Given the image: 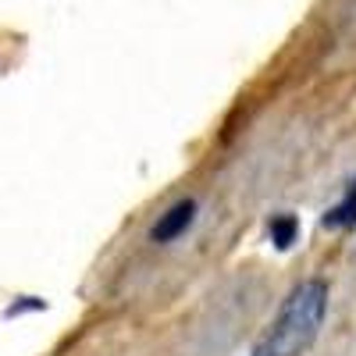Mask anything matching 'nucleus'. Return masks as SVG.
<instances>
[{
    "label": "nucleus",
    "instance_id": "39448f33",
    "mask_svg": "<svg viewBox=\"0 0 356 356\" xmlns=\"http://www.w3.org/2000/svg\"><path fill=\"white\" fill-rule=\"evenodd\" d=\"M47 310V300L43 296H15V300L4 307V321H15V317H25V314H43Z\"/></svg>",
    "mask_w": 356,
    "mask_h": 356
},
{
    "label": "nucleus",
    "instance_id": "f257e3e1",
    "mask_svg": "<svg viewBox=\"0 0 356 356\" xmlns=\"http://www.w3.org/2000/svg\"><path fill=\"white\" fill-rule=\"evenodd\" d=\"M328 317V282L310 278L289 292L278 317L271 321L267 335L250 349V356H300L321 335V324Z\"/></svg>",
    "mask_w": 356,
    "mask_h": 356
},
{
    "label": "nucleus",
    "instance_id": "7ed1b4c3",
    "mask_svg": "<svg viewBox=\"0 0 356 356\" xmlns=\"http://www.w3.org/2000/svg\"><path fill=\"white\" fill-rule=\"evenodd\" d=\"M321 225L332 228V232H349V228H356V175L349 178V186H346L342 200L332 203L328 211H324Z\"/></svg>",
    "mask_w": 356,
    "mask_h": 356
},
{
    "label": "nucleus",
    "instance_id": "f03ea898",
    "mask_svg": "<svg viewBox=\"0 0 356 356\" xmlns=\"http://www.w3.org/2000/svg\"><path fill=\"white\" fill-rule=\"evenodd\" d=\"M196 214H200V203H196L193 196L171 203L168 211L150 225V243H154V246H171V243H178V239H182V235L196 225Z\"/></svg>",
    "mask_w": 356,
    "mask_h": 356
},
{
    "label": "nucleus",
    "instance_id": "20e7f679",
    "mask_svg": "<svg viewBox=\"0 0 356 356\" xmlns=\"http://www.w3.org/2000/svg\"><path fill=\"white\" fill-rule=\"evenodd\" d=\"M267 243H271L278 253H289L296 243H300V218L282 211L267 218Z\"/></svg>",
    "mask_w": 356,
    "mask_h": 356
}]
</instances>
